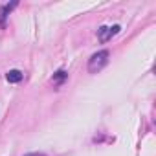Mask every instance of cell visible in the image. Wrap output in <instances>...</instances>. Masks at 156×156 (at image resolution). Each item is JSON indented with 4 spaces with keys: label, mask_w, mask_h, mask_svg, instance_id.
<instances>
[{
    "label": "cell",
    "mask_w": 156,
    "mask_h": 156,
    "mask_svg": "<svg viewBox=\"0 0 156 156\" xmlns=\"http://www.w3.org/2000/svg\"><path fill=\"white\" fill-rule=\"evenodd\" d=\"M108 57H110V51H108V50H99L98 53H94V55L88 59V72H90V73L101 72V70L108 64Z\"/></svg>",
    "instance_id": "6da1fadb"
},
{
    "label": "cell",
    "mask_w": 156,
    "mask_h": 156,
    "mask_svg": "<svg viewBox=\"0 0 156 156\" xmlns=\"http://www.w3.org/2000/svg\"><path fill=\"white\" fill-rule=\"evenodd\" d=\"M119 26H101L99 30H98V39L101 41V42H108L114 35H118L119 33Z\"/></svg>",
    "instance_id": "7a4b0ae2"
},
{
    "label": "cell",
    "mask_w": 156,
    "mask_h": 156,
    "mask_svg": "<svg viewBox=\"0 0 156 156\" xmlns=\"http://www.w3.org/2000/svg\"><path fill=\"white\" fill-rule=\"evenodd\" d=\"M19 6V2H11V4H4L2 8H0V26H4L6 24V19H8V15L11 13V9L13 8H17Z\"/></svg>",
    "instance_id": "3957f363"
},
{
    "label": "cell",
    "mask_w": 156,
    "mask_h": 156,
    "mask_svg": "<svg viewBox=\"0 0 156 156\" xmlns=\"http://www.w3.org/2000/svg\"><path fill=\"white\" fill-rule=\"evenodd\" d=\"M22 77H24V73H22L20 70H9V72L6 73V79H8L9 83H20Z\"/></svg>",
    "instance_id": "277c9868"
},
{
    "label": "cell",
    "mask_w": 156,
    "mask_h": 156,
    "mask_svg": "<svg viewBox=\"0 0 156 156\" xmlns=\"http://www.w3.org/2000/svg\"><path fill=\"white\" fill-rule=\"evenodd\" d=\"M66 77H68V73H66L64 70H59V72L53 75V79H51V81H53V85H61V83L66 79Z\"/></svg>",
    "instance_id": "5b68a950"
},
{
    "label": "cell",
    "mask_w": 156,
    "mask_h": 156,
    "mask_svg": "<svg viewBox=\"0 0 156 156\" xmlns=\"http://www.w3.org/2000/svg\"><path fill=\"white\" fill-rule=\"evenodd\" d=\"M24 156H46L44 152H30V154H24Z\"/></svg>",
    "instance_id": "8992f818"
}]
</instances>
